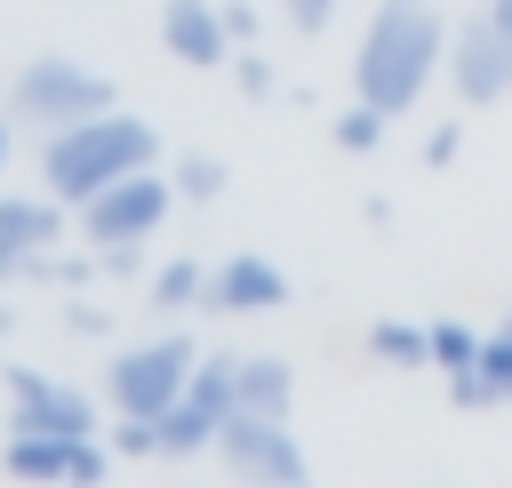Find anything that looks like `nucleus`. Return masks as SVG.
<instances>
[{"mask_svg": "<svg viewBox=\"0 0 512 488\" xmlns=\"http://www.w3.org/2000/svg\"><path fill=\"white\" fill-rule=\"evenodd\" d=\"M440 64V16L424 0H376L368 32H360V56H352V80H360V104L376 112H408L424 96Z\"/></svg>", "mask_w": 512, "mask_h": 488, "instance_id": "1", "label": "nucleus"}, {"mask_svg": "<svg viewBox=\"0 0 512 488\" xmlns=\"http://www.w3.org/2000/svg\"><path fill=\"white\" fill-rule=\"evenodd\" d=\"M152 152H160V136H152L136 112H88V120H64V128L48 136V192L80 208V200H96L104 184L152 168Z\"/></svg>", "mask_w": 512, "mask_h": 488, "instance_id": "2", "label": "nucleus"}, {"mask_svg": "<svg viewBox=\"0 0 512 488\" xmlns=\"http://www.w3.org/2000/svg\"><path fill=\"white\" fill-rule=\"evenodd\" d=\"M16 112L40 120V128H64V120H88V112H112V88L104 72L72 64V56H32L16 72Z\"/></svg>", "mask_w": 512, "mask_h": 488, "instance_id": "3", "label": "nucleus"}, {"mask_svg": "<svg viewBox=\"0 0 512 488\" xmlns=\"http://www.w3.org/2000/svg\"><path fill=\"white\" fill-rule=\"evenodd\" d=\"M192 336H160V344H128L120 360H112V408H128V416H160L168 400H184V384H192Z\"/></svg>", "mask_w": 512, "mask_h": 488, "instance_id": "4", "label": "nucleus"}, {"mask_svg": "<svg viewBox=\"0 0 512 488\" xmlns=\"http://www.w3.org/2000/svg\"><path fill=\"white\" fill-rule=\"evenodd\" d=\"M168 216V184L152 176V168H136V176H120V184H104L96 200H80V224H88V240L96 248H144V232Z\"/></svg>", "mask_w": 512, "mask_h": 488, "instance_id": "5", "label": "nucleus"}, {"mask_svg": "<svg viewBox=\"0 0 512 488\" xmlns=\"http://www.w3.org/2000/svg\"><path fill=\"white\" fill-rule=\"evenodd\" d=\"M216 456L232 472H256V480H304V448L288 440V416H256V408H232L216 424Z\"/></svg>", "mask_w": 512, "mask_h": 488, "instance_id": "6", "label": "nucleus"}, {"mask_svg": "<svg viewBox=\"0 0 512 488\" xmlns=\"http://www.w3.org/2000/svg\"><path fill=\"white\" fill-rule=\"evenodd\" d=\"M448 80H456L472 104L512 96V40L496 32V16H472V24L448 40Z\"/></svg>", "mask_w": 512, "mask_h": 488, "instance_id": "7", "label": "nucleus"}, {"mask_svg": "<svg viewBox=\"0 0 512 488\" xmlns=\"http://www.w3.org/2000/svg\"><path fill=\"white\" fill-rule=\"evenodd\" d=\"M8 392H16V424H40V432H64V440H88L96 432V408L88 392L40 376V368H8Z\"/></svg>", "mask_w": 512, "mask_h": 488, "instance_id": "8", "label": "nucleus"}, {"mask_svg": "<svg viewBox=\"0 0 512 488\" xmlns=\"http://www.w3.org/2000/svg\"><path fill=\"white\" fill-rule=\"evenodd\" d=\"M160 40H168L176 64H224V56H232V24H224V8H208V0H168V8H160Z\"/></svg>", "mask_w": 512, "mask_h": 488, "instance_id": "9", "label": "nucleus"}, {"mask_svg": "<svg viewBox=\"0 0 512 488\" xmlns=\"http://www.w3.org/2000/svg\"><path fill=\"white\" fill-rule=\"evenodd\" d=\"M208 304L216 312H280L288 304V272L264 256H232L224 272H208Z\"/></svg>", "mask_w": 512, "mask_h": 488, "instance_id": "10", "label": "nucleus"}, {"mask_svg": "<svg viewBox=\"0 0 512 488\" xmlns=\"http://www.w3.org/2000/svg\"><path fill=\"white\" fill-rule=\"evenodd\" d=\"M64 240V216L48 208V200H0V280L8 272H24L40 248H56Z\"/></svg>", "mask_w": 512, "mask_h": 488, "instance_id": "11", "label": "nucleus"}, {"mask_svg": "<svg viewBox=\"0 0 512 488\" xmlns=\"http://www.w3.org/2000/svg\"><path fill=\"white\" fill-rule=\"evenodd\" d=\"M456 384V400L464 408H488V400H512V320L480 344V360H472V376H448Z\"/></svg>", "mask_w": 512, "mask_h": 488, "instance_id": "12", "label": "nucleus"}, {"mask_svg": "<svg viewBox=\"0 0 512 488\" xmlns=\"http://www.w3.org/2000/svg\"><path fill=\"white\" fill-rule=\"evenodd\" d=\"M64 464H72V440H64V432L8 424V472H16V480H64Z\"/></svg>", "mask_w": 512, "mask_h": 488, "instance_id": "13", "label": "nucleus"}, {"mask_svg": "<svg viewBox=\"0 0 512 488\" xmlns=\"http://www.w3.org/2000/svg\"><path fill=\"white\" fill-rule=\"evenodd\" d=\"M152 424H160V456H192V448H216V416H208L192 392H184V400H168Z\"/></svg>", "mask_w": 512, "mask_h": 488, "instance_id": "14", "label": "nucleus"}, {"mask_svg": "<svg viewBox=\"0 0 512 488\" xmlns=\"http://www.w3.org/2000/svg\"><path fill=\"white\" fill-rule=\"evenodd\" d=\"M288 400H296L288 360H240V408H256V416H288Z\"/></svg>", "mask_w": 512, "mask_h": 488, "instance_id": "15", "label": "nucleus"}, {"mask_svg": "<svg viewBox=\"0 0 512 488\" xmlns=\"http://www.w3.org/2000/svg\"><path fill=\"white\" fill-rule=\"evenodd\" d=\"M184 392L224 424V416L240 408V360H192V384H184Z\"/></svg>", "mask_w": 512, "mask_h": 488, "instance_id": "16", "label": "nucleus"}, {"mask_svg": "<svg viewBox=\"0 0 512 488\" xmlns=\"http://www.w3.org/2000/svg\"><path fill=\"white\" fill-rule=\"evenodd\" d=\"M368 352H376V360H392V368H424V360H432V328L376 320V328H368Z\"/></svg>", "mask_w": 512, "mask_h": 488, "instance_id": "17", "label": "nucleus"}, {"mask_svg": "<svg viewBox=\"0 0 512 488\" xmlns=\"http://www.w3.org/2000/svg\"><path fill=\"white\" fill-rule=\"evenodd\" d=\"M152 304H160V312H192V304H208V272H200V264H168V272L152 280Z\"/></svg>", "mask_w": 512, "mask_h": 488, "instance_id": "18", "label": "nucleus"}, {"mask_svg": "<svg viewBox=\"0 0 512 488\" xmlns=\"http://www.w3.org/2000/svg\"><path fill=\"white\" fill-rule=\"evenodd\" d=\"M472 360H480V336H472V328H456V320H440V328H432V368L472 376Z\"/></svg>", "mask_w": 512, "mask_h": 488, "instance_id": "19", "label": "nucleus"}, {"mask_svg": "<svg viewBox=\"0 0 512 488\" xmlns=\"http://www.w3.org/2000/svg\"><path fill=\"white\" fill-rule=\"evenodd\" d=\"M384 120H392V112L360 104V112H344V120H336V144H344V152H376V144H384Z\"/></svg>", "mask_w": 512, "mask_h": 488, "instance_id": "20", "label": "nucleus"}, {"mask_svg": "<svg viewBox=\"0 0 512 488\" xmlns=\"http://www.w3.org/2000/svg\"><path fill=\"white\" fill-rule=\"evenodd\" d=\"M176 184H184L192 200H216V192H224V168H216L208 152H184V160H176Z\"/></svg>", "mask_w": 512, "mask_h": 488, "instance_id": "21", "label": "nucleus"}, {"mask_svg": "<svg viewBox=\"0 0 512 488\" xmlns=\"http://www.w3.org/2000/svg\"><path fill=\"white\" fill-rule=\"evenodd\" d=\"M104 472H112V456L96 448V432H88V440H72V464H64V480H104Z\"/></svg>", "mask_w": 512, "mask_h": 488, "instance_id": "22", "label": "nucleus"}, {"mask_svg": "<svg viewBox=\"0 0 512 488\" xmlns=\"http://www.w3.org/2000/svg\"><path fill=\"white\" fill-rule=\"evenodd\" d=\"M328 8H336V0H288V24H296V32H320Z\"/></svg>", "mask_w": 512, "mask_h": 488, "instance_id": "23", "label": "nucleus"}, {"mask_svg": "<svg viewBox=\"0 0 512 488\" xmlns=\"http://www.w3.org/2000/svg\"><path fill=\"white\" fill-rule=\"evenodd\" d=\"M232 72H240V88H248V96H264V88H272V64H264V56H240Z\"/></svg>", "mask_w": 512, "mask_h": 488, "instance_id": "24", "label": "nucleus"}, {"mask_svg": "<svg viewBox=\"0 0 512 488\" xmlns=\"http://www.w3.org/2000/svg\"><path fill=\"white\" fill-rule=\"evenodd\" d=\"M456 144H464L456 128H432V136H424V160H432V168H448V160H456Z\"/></svg>", "mask_w": 512, "mask_h": 488, "instance_id": "25", "label": "nucleus"}, {"mask_svg": "<svg viewBox=\"0 0 512 488\" xmlns=\"http://www.w3.org/2000/svg\"><path fill=\"white\" fill-rule=\"evenodd\" d=\"M488 16H496V32L512 40V0H488Z\"/></svg>", "mask_w": 512, "mask_h": 488, "instance_id": "26", "label": "nucleus"}, {"mask_svg": "<svg viewBox=\"0 0 512 488\" xmlns=\"http://www.w3.org/2000/svg\"><path fill=\"white\" fill-rule=\"evenodd\" d=\"M0 168H8V128H0Z\"/></svg>", "mask_w": 512, "mask_h": 488, "instance_id": "27", "label": "nucleus"}]
</instances>
